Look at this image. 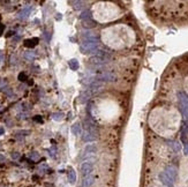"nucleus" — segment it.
<instances>
[{"label":"nucleus","mask_w":188,"mask_h":187,"mask_svg":"<svg viewBox=\"0 0 188 187\" xmlns=\"http://www.w3.org/2000/svg\"><path fill=\"white\" fill-rule=\"evenodd\" d=\"M68 66L72 70H77L79 69V61L76 59H70L68 61Z\"/></svg>","instance_id":"nucleus-15"},{"label":"nucleus","mask_w":188,"mask_h":187,"mask_svg":"<svg viewBox=\"0 0 188 187\" xmlns=\"http://www.w3.org/2000/svg\"><path fill=\"white\" fill-rule=\"evenodd\" d=\"M38 42H39V40H38L37 37L30 38V40H24V46H27L29 49H32V47H35V46L38 44Z\"/></svg>","instance_id":"nucleus-9"},{"label":"nucleus","mask_w":188,"mask_h":187,"mask_svg":"<svg viewBox=\"0 0 188 187\" xmlns=\"http://www.w3.org/2000/svg\"><path fill=\"white\" fill-rule=\"evenodd\" d=\"M19 80L20 81H26L27 80V75L24 73H20L19 74Z\"/></svg>","instance_id":"nucleus-23"},{"label":"nucleus","mask_w":188,"mask_h":187,"mask_svg":"<svg viewBox=\"0 0 188 187\" xmlns=\"http://www.w3.org/2000/svg\"><path fill=\"white\" fill-rule=\"evenodd\" d=\"M167 145H169V147L171 148L174 152L180 151V149H181V146H180V143L178 141H167Z\"/></svg>","instance_id":"nucleus-11"},{"label":"nucleus","mask_w":188,"mask_h":187,"mask_svg":"<svg viewBox=\"0 0 188 187\" xmlns=\"http://www.w3.org/2000/svg\"><path fill=\"white\" fill-rule=\"evenodd\" d=\"M72 5H75L74 6L75 9H81V8H83L84 2L83 1H72Z\"/></svg>","instance_id":"nucleus-22"},{"label":"nucleus","mask_w":188,"mask_h":187,"mask_svg":"<svg viewBox=\"0 0 188 187\" xmlns=\"http://www.w3.org/2000/svg\"><path fill=\"white\" fill-rule=\"evenodd\" d=\"M184 154H185L186 156H188V142H186V143H185V148H184Z\"/></svg>","instance_id":"nucleus-24"},{"label":"nucleus","mask_w":188,"mask_h":187,"mask_svg":"<svg viewBox=\"0 0 188 187\" xmlns=\"http://www.w3.org/2000/svg\"><path fill=\"white\" fill-rule=\"evenodd\" d=\"M12 157H13V158H17V157H19V154H17V152H14L13 155H12Z\"/></svg>","instance_id":"nucleus-28"},{"label":"nucleus","mask_w":188,"mask_h":187,"mask_svg":"<svg viewBox=\"0 0 188 187\" xmlns=\"http://www.w3.org/2000/svg\"><path fill=\"white\" fill-rule=\"evenodd\" d=\"M91 90H90V89H88V90H87V91H84V93H82L81 94V96H80V102L81 103H85V102H87V101H88V99H89V97H90V96H91Z\"/></svg>","instance_id":"nucleus-14"},{"label":"nucleus","mask_w":188,"mask_h":187,"mask_svg":"<svg viewBox=\"0 0 188 187\" xmlns=\"http://www.w3.org/2000/svg\"><path fill=\"white\" fill-rule=\"evenodd\" d=\"M97 47H98V40H84L80 45V50L83 54L96 52Z\"/></svg>","instance_id":"nucleus-1"},{"label":"nucleus","mask_w":188,"mask_h":187,"mask_svg":"<svg viewBox=\"0 0 188 187\" xmlns=\"http://www.w3.org/2000/svg\"><path fill=\"white\" fill-rule=\"evenodd\" d=\"M95 181V178L90 174V175H87L84 177L83 181H82V187H90Z\"/></svg>","instance_id":"nucleus-8"},{"label":"nucleus","mask_w":188,"mask_h":187,"mask_svg":"<svg viewBox=\"0 0 188 187\" xmlns=\"http://www.w3.org/2000/svg\"><path fill=\"white\" fill-rule=\"evenodd\" d=\"M95 81H100V82H114L117 80V75L112 72H102L96 75Z\"/></svg>","instance_id":"nucleus-3"},{"label":"nucleus","mask_w":188,"mask_h":187,"mask_svg":"<svg viewBox=\"0 0 188 187\" xmlns=\"http://www.w3.org/2000/svg\"><path fill=\"white\" fill-rule=\"evenodd\" d=\"M30 13H31V6H27L19 13V19H27Z\"/></svg>","instance_id":"nucleus-10"},{"label":"nucleus","mask_w":188,"mask_h":187,"mask_svg":"<svg viewBox=\"0 0 188 187\" xmlns=\"http://www.w3.org/2000/svg\"><path fill=\"white\" fill-rule=\"evenodd\" d=\"M4 29H5V26H4V24H0V35H2Z\"/></svg>","instance_id":"nucleus-27"},{"label":"nucleus","mask_w":188,"mask_h":187,"mask_svg":"<svg viewBox=\"0 0 188 187\" xmlns=\"http://www.w3.org/2000/svg\"><path fill=\"white\" fill-rule=\"evenodd\" d=\"M83 37H84V40H96V35L93 31H85L83 34Z\"/></svg>","instance_id":"nucleus-21"},{"label":"nucleus","mask_w":188,"mask_h":187,"mask_svg":"<svg viewBox=\"0 0 188 187\" xmlns=\"http://www.w3.org/2000/svg\"><path fill=\"white\" fill-rule=\"evenodd\" d=\"M72 133L74 134V135H76V136L81 135V133H82V127H81L80 122H75V124L72 126Z\"/></svg>","instance_id":"nucleus-12"},{"label":"nucleus","mask_w":188,"mask_h":187,"mask_svg":"<svg viewBox=\"0 0 188 187\" xmlns=\"http://www.w3.org/2000/svg\"><path fill=\"white\" fill-rule=\"evenodd\" d=\"M96 26V22L91 19H88V20H84L83 21V27L85 28H94Z\"/></svg>","instance_id":"nucleus-19"},{"label":"nucleus","mask_w":188,"mask_h":187,"mask_svg":"<svg viewBox=\"0 0 188 187\" xmlns=\"http://www.w3.org/2000/svg\"><path fill=\"white\" fill-rule=\"evenodd\" d=\"M4 132H5V131H4V128L0 126V135H2V134H4Z\"/></svg>","instance_id":"nucleus-29"},{"label":"nucleus","mask_w":188,"mask_h":187,"mask_svg":"<svg viewBox=\"0 0 188 187\" xmlns=\"http://www.w3.org/2000/svg\"><path fill=\"white\" fill-rule=\"evenodd\" d=\"M68 181L70 184H75V181H76V174H75V171L73 169H70L69 172H68Z\"/></svg>","instance_id":"nucleus-16"},{"label":"nucleus","mask_w":188,"mask_h":187,"mask_svg":"<svg viewBox=\"0 0 188 187\" xmlns=\"http://www.w3.org/2000/svg\"><path fill=\"white\" fill-rule=\"evenodd\" d=\"M110 59H111V53L110 52L99 50V51H96V54L90 59V63L94 64V65H104V64L108 63Z\"/></svg>","instance_id":"nucleus-2"},{"label":"nucleus","mask_w":188,"mask_h":187,"mask_svg":"<svg viewBox=\"0 0 188 187\" xmlns=\"http://www.w3.org/2000/svg\"><path fill=\"white\" fill-rule=\"evenodd\" d=\"M30 157H31V158H34V160H37V158H38V155H37V152H31Z\"/></svg>","instance_id":"nucleus-25"},{"label":"nucleus","mask_w":188,"mask_h":187,"mask_svg":"<svg viewBox=\"0 0 188 187\" xmlns=\"http://www.w3.org/2000/svg\"><path fill=\"white\" fill-rule=\"evenodd\" d=\"M80 19L81 20H88V19H91V12L89 11V9H87V11H83L80 15Z\"/></svg>","instance_id":"nucleus-18"},{"label":"nucleus","mask_w":188,"mask_h":187,"mask_svg":"<svg viewBox=\"0 0 188 187\" xmlns=\"http://www.w3.org/2000/svg\"><path fill=\"white\" fill-rule=\"evenodd\" d=\"M5 160V157H4L2 155H0V160Z\"/></svg>","instance_id":"nucleus-30"},{"label":"nucleus","mask_w":188,"mask_h":187,"mask_svg":"<svg viewBox=\"0 0 188 187\" xmlns=\"http://www.w3.org/2000/svg\"><path fill=\"white\" fill-rule=\"evenodd\" d=\"M24 58L29 60V61H32L35 58H36V53H35V51H28L24 53Z\"/></svg>","instance_id":"nucleus-20"},{"label":"nucleus","mask_w":188,"mask_h":187,"mask_svg":"<svg viewBox=\"0 0 188 187\" xmlns=\"http://www.w3.org/2000/svg\"><path fill=\"white\" fill-rule=\"evenodd\" d=\"M97 151V146L96 145H88L84 148V154L85 155H93Z\"/></svg>","instance_id":"nucleus-13"},{"label":"nucleus","mask_w":188,"mask_h":187,"mask_svg":"<svg viewBox=\"0 0 188 187\" xmlns=\"http://www.w3.org/2000/svg\"><path fill=\"white\" fill-rule=\"evenodd\" d=\"M165 173L169 175V178H171L173 181H174L175 179H177V177H178V170H177V168L173 166V165H169V166H166V169H165V171H164Z\"/></svg>","instance_id":"nucleus-7"},{"label":"nucleus","mask_w":188,"mask_h":187,"mask_svg":"<svg viewBox=\"0 0 188 187\" xmlns=\"http://www.w3.org/2000/svg\"><path fill=\"white\" fill-rule=\"evenodd\" d=\"M1 60H2V53H0V63H1Z\"/></svg>","instance_id":"nucleus-31"},{"label":"nucleus","mask_w":188,"mask_h":187,"mask_svg":"<svg viewBox=\"0 0 188 187\" xmlns=\"http://www.w3.org/2000/svg\"><path fill=\"white\" fill-rule=\"evenodd\" d=\"M93 162L94 160H87V162L82 163V165H81V173L83 174L84 177L90 175V173L93 172V170H94V163Z\"/></svg>","instance_id":"nucleus-4"},{"label":"nucleus","mask_w":188,"mask_h":187,"mask_svg":"<svg viewBox=\"0 0 188 187\" xmlns=\"http://www.w3.org/2000/svg\"><path fill=\"white\" fill-rule=\"evenodd\" d=\"M82 139H83L84 142H94V141H96L98 139L97 132L96 131H85L83 136H82Z\"/></svg>","instance_id":"nucleus-5"},{"label":"nucleus","mask_w":188,"mask_h":187,"mask_svg":"<svg viewBox=\"0 0 188 187\" xmlns=\"http://www.w3.org/2000/svg\"><path fill=\"white\" fill-rule=\"evenodd\" d=\"M64 117H65V114L62 112H54V113H52V119L55 121H61L64 119Z\"/></svg>","instance_id":"nucleus-17"},{"label":"nucleus","mask_w":188,"mask_h":187,"mask_svg":"<svg viewBox=\"0 0 188 187\" xmlns=\"http://www.w3.org/2000/svg\"><path fill=\"white\" fill-rule=\"evenodd\" d=\"M159 180L161 181V184L166 187H174L173 185V180L171 178H169V175L165 172H161L159 173Z\"/></svg>","instance_id":"nucleus-6"},{"label":"nucleus","mask_w":188,"mask_h":187,"mask_svg":"<svg viewBox=\"0 0 188 187\" xmlns=\"http://www.w3.org/2000/svg\"><path fill=\"white\" fill-rule=\"evenodd\" d=\"M34 120L37 121V122H43V119L40 118V116H36V117L34 118Z\"/></svg>","instance_id":"nucleus-26"}]
</instances>
